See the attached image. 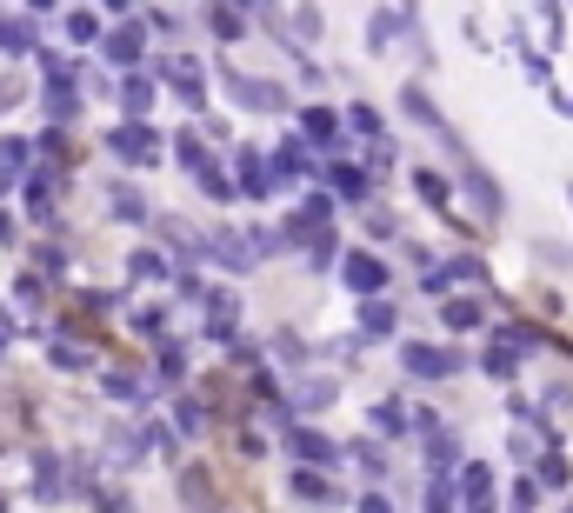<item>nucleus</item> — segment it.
I'll list each match as a JSON object with an SVG mask.
<instances>
[{
	"label": "nucleus",
	"mask_w": 573,
	"mask_h": 513,
	"mask_svg": "<svg viewBox=\"0 0 573 513\" xmlns=\"http://www.w3.org/2000/svg\"><path fill=\"white\" fill-rule=\"evenodd\" d=\"M67 34H73V41H94V34H101V14H94V8H73V14H67Z\"/></svg>",
	"instance_id": "obj_28"
},
{
	"label": "nucleus",
	"mask_w": 573,
	"mask_h": 513,
	"mask_svg": "<svg viewBox=\"0 0 573 513\" xmlns=\"http://www.w3.org/2000/svg\"><path fill=\"white\" fill-rule=\"evenodd\" d=\"M360 513H393V506H387V500H380V493H374V500H367V506H360Z\"/></svg>",
	"instance_id": "obj_43"
},
{
	"label": "nucleus",
	"mask_w": 573,
	"mask_h": 513,
	"mask_svg": "<svg viewBox=\"0 0 573 513\" xmlns=\"http://www.w3.org/2000/svg\"><path fill=\"white\" fill-rule=\"evenodd\" d=\"M174 420H181V434H200V426H207V413H200L194 400H181V407H174Z\"/></svg>",
	"instance_id": "obj_33"
},
{
	"label": "nucleus",
	"mask_w": 573,
	"mask_h": 513,
	"mask_svg": "<svg viewBox=\"0 0 573 513\" xmlns=\"http://www.w3.org/2000/svg\"><path fill=\"white\" fill-rule=\"evenodd\" d=\"M140 47H147L140 21H127V27H114V34H107V60H121V67H134V60H140Z\"/></svg>",
	"instance_id": "obj_9"
},
{
	"label": "nucleus",
	"mask_w": 573,
	"mask_h": 513,
	"mask_svg": "<svg viewBox=\"0 0 573 513\" xmlns=\"http://www.w3.org/2000/svg\"><path fill=\"white\" fill-rule=\"evenodd\" d=\"M300 134H307L313 147H334V134H341V114H334V107H307V114H300Z\"/></svg>",
	"instance_id": "obj_8"
},
{
	"label": "nucleus",
	"mask_w": 573,
	"mask_h": 513,
	"mask_svg": "<svg viewBox=\"0 0 573 513\" xmlns=\"http://www.w3.org/2000/svg\"><path fill=\"white\" fill-rule=\"evenodd\" d=\"M14 300H21V307H34V300H41V281H34V274H21V281H14Z\"/></svg>",
	"instance_id": "obj_39"
},
{
	"label": "nucleus",
	"mask_w": 573,
	"mask_h": 513,
	"mask_svg": "<svg viewBox=\"0 0 573 513\" xmlns=\"http://www.w3.org/2000/svg\"><path fill=\"white\" fill-rule=\"evenodd\" d=\"M540 480H547V487H566V480H573V474H566V460H560V447H547V454H540Z\"/></svg>",
	"instance_id": "obj_31"
},
{
	"label": "nucleus",
	"mask_w": 573,
	"mask_h": 513,
	"mask_svg": "<svg viewBox=\"0 0 573 513\" xmlns=\"http://www.w3.org/2000/svg\"><path fill=\"white\" fill-rule=\"evenodd\" d=\"M414 187H421V201H427V207H447V194H454V187H447L440 174H427V167L414 174Z\"/></svg>",
	"instance_id": "obj_27"
},
{
	"label": "nucleus",
	"mask_w": 573,
	"mask_h": 513,
	"mask_svg": "<svg viewBox=\"0 0 573 513\" xmlns=\"http://www.w3.org/2000/svg\"><path fill=\"white\" fill-rule=\"evenodd\" d=\"M347 127H354V134H380V114H374V107H347Z\"/></svg>",
	"instance_id": "obj_35"
},
{
	"label": "nucleus",
	"mask_w": 573,
	"mask_h": 513,
	"mask_svg": "<svg viewBox=\"0 0 573 513\" xmlns=\"http://www.w3.org/2000/svg\"><path fill=\"white\" fill-rule=\"evenodd\" d=\"M194 181H200V187H207V201H233V181H227V174H220V167H214V160H207V167H200V174H194Z\"/></svg>",
	"instance_id": "obj_24"
},
{
	"label": "nucleus",
	"mask_w": 573,
	"mask_h": 513,
	"mask_svg": "<svg viewBox=\"0 0 573 513\" xmlns=\"http://www.w3.org/2000/svg\"><path fill=\"white\" fill-rule=\"evenodd\" d=\"M566 201H573V187H566Z\"/></svg>",
	"instance_id": "obj_45"
},
{
	"label": "nucleus",
	"mask_w": 573,
	"mask_h": 513,
	"mask_svg": "<svg viewBox=\"0 0 573 513\" xmlns=\"http://www.w3.org/2000/svg\"><path fill=\"white\" fill-rule=\"evenodd\" d=\"M214 261H227V267L240 274V267H254V247L240 240V233H214Z\"/></svg>",
	"instance_id": "obj_12"
},
{
	"label": "nucleus",
	"mask_w": 573,
	"mask_h": 513,
	"mask_svg": "<svg viewBox=\"0 0 573 513\" xmlns=\"http://www.w3.org/2000/svg\"><path fill=\"white\" fill-rule=\"evenodd\" d=\"M287 487H294L300 500H334V487H326L320 474H287Z\"/></svg>",
	"instance_id": "obj_26"
},
{
	"label": "nucleus",
	"mask_w": 573,
	"mask_h": 513,
	"mask_svg": "<svg viewBox=\"0 0 573 513\" xmlns=\"http://www.w3.org/2000/svg\"><path fill=\"white\" fill-rule=\"evenodd\" d=\"M460 174H467V194L480 201V214H501L507 201H501V187L494 181H486V167H473V160H460Z\"/></svg>",
	"instance_id": "obj_7"
},
{
	"label": "nucleus",
	"mask_w": 573,
	"mask_h": 513,
	"mask_svg": "<svg viewBox=\"0 0 573 513\" xmlns=\"http://www.w3.org/2000/svg\"><path fill=\"white\" fill-rule=\"evenodd\" d=\"M14 101V80H0V107H8Z\"/></svg>",
	"instance_id": "obj_44"
},
{
	"label": "nucleus",
	"mask_w": 573,
	"mask_h": 513,
	"mask_svg": "<svg viewBox=\"0 0 573 513\" xmlns=\"http://www.w3.org/2000/svg\"><path fill=\"white\" fill-rule=\"evenodd\" d=\"M107 394H114V400H134V394H140V380H127V374H107Z\"/></svg>",
	"instance_id": "obj_40"
},
{
	"label": "nucleus",
	"mask_w": 573,
	"mask_h": 513,
	"mask_svg": "<svg viewBox=\"0 0 573 513\" xmlns=\"http://www.w3.org/2000/svg\"><path fill=\"white\" fill-rule=\"evenodd\" d=\"M0 167H8V174H14V167H27V140H8V147H0Z\"/></svg>",
	"instance_id": "obj_38"
},
{
	"label": "nucleus",
	"mask_w": 573,
	"mask_h": 513,
	"mask_svg": "<svg viewBox=\"0 0 573 513\" xmlns=\"http://www.w3.org/2000/svg\"><path fill=\"white\" fill-rule=\"evenodd\" d=\"M114 214H121V220H147V201H140L134 187H114Z\"/></svg>",
	"instance_id": "obj_30"
},
{
	"label": "nucleus",
	"mask_w": 573,
	"mask_h": 513,
	"mask_svg": "<svg viewBox=\"0 0 573 513\" xmlns=\"http://www.w3.org/2000/svg\"><path fill=\"white\" fill-rule=\"evenodd\" d=\"M207 21H214V34H220V41H240V34H248V14H240V8H214Z\"/></svg>",
	"instance_id": "obj_20"
},
{
	"label": "nucleus",
	"mask_w": 573,
	"mask_h": 513,
	"mask_svg": "<svg viewBox=\"0 0 573 513\" xmlns=\"http://www.w3.org/2000/svg\"><path fill=\"white\" fill-rule=\"evenodd\" d=\"M181 500H194L200 513H214V480H207V467H181Z\"/></svg>",
	"instance_id": "obj_11"
},
{
	"label": "nucleus",
	"mask_w": 573,
	"mask_h": 513,
	"mask_svg": "<svg viewBox=\"0 0 573 513\" xmlns=\"http://www.w3.org/2000/svg\"><path fill=\"white\" fill-rule=\"evenodd\" d=\"M427 447H434V467H454V441L440 434V426H427Z\"/></svg>",
	"instance_id": "obj_34"
},
{
	"label": "nucleus",
	"mask_w": 573,
	"mask_h": 513,
	"mask_svg": "<svg viewBox=\"0 0 573 513\" xmlns=\"http://www.w3.org/2000/svg\"><path fill=\"white\" fill-rule=\"evenodd\" d=\"M393 320H400V314H393L387 300H360V327H367V333H393Z\"/></svg>",
	"instance_id": "obj_19"
},
{
	"label": "nucleus",
	"mask_w": 573,
	"mask_h": 513,
	"mask_svg": "<svg viewBox=\"0 0 573 513\" xmlns=\"http://www.w3.org/2000/svg\"><path fill=\"white\" fill-rule=\"evenodd\" d=\"M400 27H414V14H406V8H400V14H387V8H380V14H374V34H367V41H374V47H387V41H393Z\"/></svg>",
	"instance_id": "obj_18"
},
{
	"label": "nucleus",
	"mask_w": 573,
	"mask_h": 513,
	"mask_svg": "<svg viewBox=\"0 0 573 513\" xmlns=\"http://www.w3.org/2000/svg\"><path fill=\"white\" fill-rule=\"evenodd\" d=\"M294 27H300V41H320V14L313 8H294Z\"/></svg>",
	"instance_id": "obj_36"
},
{
	"label": "nucleus",
	"mask_w": 573,
	"mask_h": 513,
	"mask_svg": "<svg viewBox=\"0 0 573 513\" xmlns=\"http://www.w3.org/2000/svg\"><path fill=\"white\" fill-rule=\"evenodd\" d=\"M460 500H467V513H494V467L486 460L460 467Z\"/></svg>",
	"instance_id": "obj_4"
},
{
	"label": "nucleus",
	"mask_w": 573,
	"mask_h": 513,
	"mask_svg": "<svg viewBox=\"0 0 573 513\" xmlns=\"http://www.w3.org/2000/svg\"><path fill=\"white\" fill-rule=\"evenodd\" d=\"M107 147H114V160H134V167L160 153V147H153V127H140V121H127V127H114V140H107Z\"/></svg>",
	"instance_id": "obj_6"
},
{
	"label": "nucleus",
	"mask_w": 573,
	"mask_h": 513,
	"mask_svg": "<svg viewBox=\"0 0 573 513\" xmlns=\"http://www.w3.org/2000/svg\"><path fill=\"white\" fill-rule=\"evenodd\" d=\"M427 506H434V513H454V493H447V480H434V487H427Z\"/></svg>",
	"instance_id": "obj_41"
},
{
	"label": "nucleus",
	"mask_w": 573,
	"mask_h": 513,
	"mask_svg": "<svg viewBox=\"0 0 573 513\" xmlns=\"http://www.w3.org/2000/svg\"><path fill=\"white\" fill-rule=\"evenodd\" d=\"M374 426H380V434H406V407L400 400H380L374 407Z\"/></svg>",
	"instance_id": "obj_23"
},
{
	"label": "nucleus",
	"mask_w": 573,
	"mask_h": 513,
	"mask_svg": "<svg viewBox=\"0 0 573 513\" xmlns=\"http://www.w3.org/2000/svg\"><path fill=\"white\" fill-rule=\"evenodd\" d=\"M174 160L187 167V174H200V167H207V147H200V134H181V147H174Z\"/></svg>",
	"instance_id": "obj_25"
},
{
	"label": "nucleus",
	"mask_w": 573,
	"mask_h": 513,
	"mask_svg": "<svg viewBox=\"0 0 573 513\" xmlns=\"http://www.w3.org/2000/svg\"><path fill=\"white\" fill-rule=\"evenodd\" d=\"M326 400H334V380H307L300 387V407H326Z\"/></svg>",
	"instance_id": "obj_32"
},
{
	"label": "nucleus",
	"mask_w": 573,
	"mask_h": 513,
	"mask_svg": "<svg viewBox=\"0 0 573 513\" xmlns=\"http://www.w3.org/2000/svg\"><path fill=\"white\" fill-rule=\"evenodd\" d=\"M501 347H507V354H514V347H547V333L520 320V327H507V340H501Z\"/></svg>",
	"instance_id": "obj_29"
},
{
	"label": "nucleus",
	"mask_w": 573,
	"mask_h": 513,
	"mask_svg": "<svg viewBox=\"0 0 573 513\" xmlns=\"http://www.w3.org/2000/svg\"><path fill=\"white\" fill-rule=\"evenodd\" d=\"M27 201L47 207V201H54V174H34V181H27Z\"/></svg>",
	"instance_id": "obj_37"
},
{
	"label": "nucleus",
	"mask_w": 573,
	"mask_h": 513,
	"mask_svg": "<svg viewBox=\"0 0 573 513\" xmlns=\"http://www.w3.org/2000/svg\"><path fill=\"white\" fill-rule=\"evenodd\" d=\"M121 107H127V121H140V114L153 107V80H147V73H127V80H121Z\"/></svg>",
	"instance_id": "obj_10"
},
{
	"label": "nucleus",
	"mask_w": 573,
	"mask_h": 513,
	"mask_svg": "<svg viewBox=\"0 0 573 513\" xmlns=\"http://www.w3.org/2000/svg\"><path fill=\"white\" fill-rule=\"evenodd\" d=\"M227 88H233V101L248 107V114H280V107H287V94L274 88V80H240V73H233Z\"/></svg>",
	"instance_id": "obj_5"
},
{
	"label": "nucleus",
	"mask_w": 573,
	"mask_h": 513,
	"mask_svg": "<svg viewBox=\"0 0 573 513\" xmlns=\"http://www.w3.org/2000/svg\"><path fill=\"white\" fill-rule=\"evenodd\" d=\"M240 187H248L254 201H261V194H274V181H267V167H261L254 153H240Z\"/></svg>",
	"instance_id": "obj_17"
},
{
	"label": "nucleus",
	"mask_w": 573,
	"mask_h": 513,
	"mask_svg": "<svg viewBox=\"0 0 573 513\" xmlns=\"http://www.w3.org/2000/svg\"><path fill=\"white\" fill-rule=\"evenodd\" d=\"M480 367H486V380H514V367H520V354H507V347H501V340H494V347H486V354H480Z\"/></svg>",
	"instance_id": "obj_15"
},
{
	"label": "nucleus",
	"mask_w": 573,
	"mask_h": 513,
	"mask_svg": "<svg viewBox=\"0 0 573 513\" xmlns=\"http://www.w3.org/2000/svg\"><path fill=\"white\" fill-rule=\"evenodd\" d=\"M326 181H334V194H341V201H367V174H360V167H334Z\"/></svg>",
	"instance_id": "obj_16"
},
{
	"label": "nucleus",
	"mask_w": 573,
	"mask_h": 513,
	"mask_svg": "<svg viewBox=\"0 0 573 513\" xmlns=\"http://www.w3.org/2000/svg\"><path fill=\"white\" fill-rule=\"evenodd\" d=\"M400 367L421 374V380H447V374L460 367V354H440V347H427V340H406V347H400Z\"/></svg>",
	"instance_id": "obj_1"
},
{
	"label": "nucleus",
	"mask_w": 573,
	"mask_h": 513,
	"mask_svg": "<svg viewBox=\"0 0 573 513\" xmlns=\"http://www.w3.org/2000/svg\"><path fill=\"white\" fill-rule=\"evenodd\" d=\"M287 454L307 460V467H341V447L326 434H313V426H287Z\"/></svg>",
	"instance_id": "obj_3"
},
{
	"label": "nucleus",
	"mask_w": 573,
	"mask_h": 513,
	"mask_svg": "<svg viewBox=\"0 0 573 513\" xmlns=\"http://www.w3.org/2000/svg\"><path fill=\"white\" fill-rule=\"evenodd\" d=\"M207 300H214V307H207V327H214V333H233V320H240V307H233L227 294H207Z\"/></svg>",
	"instance_id": "obj_21"
},
{
	"label": "nucleus",
	"mask_w": 573,
	"mask_h": 513,
	"mask_svg": "<svg viewBox=\"0 0 573 513\" xmlns=\"http://www.w3.org/2000/svg\"><path fill=\"white\" fill-rule=\"evenodd\" d=\"M101 513H134V500H107V506H101Z\"/></svg>",
	"instance_id": "obj_42"
},
{
	"label": "nucleus",
	"mask_w": 573,
	"mask_h": 513,
	"mask_svg": "<svg viewBox=\"0 0 573 513\" xmlns=\"http://www.w3.org/2000/svg\"><path fill=\"white\" fill-rule=\"evenodd\" d=\"M47 361H54L60 374H80V367H88V354H80L73 340H54V347H47Z\"/></svg>",
	"instance_id": "obj_22"
},
{
	"label": "nucleus",
	"mask_w": 573,
	"mask_h": 513,
	"mask_svg": "<svg viewBox=\"0 0 573 513\" xmlns=\"http://www.w3.org/2000/svg\"><path fill=\"white\" fill-rule=\"evenodd\" d=\"M440 320H447L454 333H467V327L486 320V307H480V300H440Z\"/></svg>",
	"instance_id": "obj_13"
},
{
	"label": "nucleus",
	"mask_w": 573,
	"mask_h": 513,
	"mask_svg": "<svg viewBox=\"0 0 573 513\" xmlns=\"http://www.w3.org/2000/svg\"><path fill=\"white\" fill-rule=\"evenodd\" d=\"M0 47H8V54H27V47H34V21L0 14Z\"/></svg>",
	"instance_id": "obj_14"
},
{
	"label": "nucleus",
	"mask_w": 573,
	"mask_h": 513,
	"mask_svg": "<svg viewBox=\"0 0 573 513\" xmlns=\"http://www.w3.org/2000/svg\"><path fill=\"white\" fill-rule=\"evenodd\" d=\"M341 281H347L360 300H380V294H387V267L374 261V253H347V261H341Z\"/></svg>",
	"instance_id": "obj_2"
}]
</instances>
